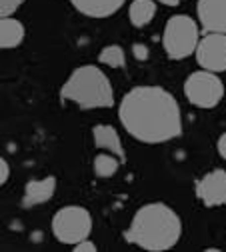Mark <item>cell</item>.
<instances>
[{"label": "cell", "mask_w": 226, "mask_h": 252, "mask_svg": "<svg viewBox=\"0 0 226 252\" xmlns=\"http://www.w3.org/2000/svg\"><path fill=\"white\" fill-rule=\"evenodd\" d=\"M124 130L144 144H164L182 134L178 100L162 86H134L118 106Z\"/></svg>", "instance_id": "1"}, {"label": "cell", "mask_w": 226, "mask_h": 252, "mask_svg": "<svg viewBox=\"0 0 226 252\" xmlns=\"http://www.w3.org/2000/svg\"><path fill=\"white\" fill-rule=\"evenodd\" d=\"M182 236L180 216L164 202H148L140 206L126 228V242L136 244L144 250L160 252L178 244Z\"/></svg>", "instance_id": "2"}, {"label": "cell", "mask_w": 226, "mask_h": 252, "mask_svg": "<svg viewBox=\"0 0 226 252\" xmlns=\"http://www.w3.org/2000/svg\"><path fill=\"white\" fill-rule=\"evenodd\" d=\"M62 102H72L82 110L114 106V90L108 76L96 64H82L72 70L60 88Z\"/></svg>", "instance_id": "3"}, {"label": "cell", "mask_w": 226, "mask_h": 252, "mask_svg": "<svg viewBox=\"0 0 226 252\" xmlns=\"http://www.w3.org/2000/svg\"><path fill=\"white\" fill-rule=\"evenodd\" d=\"M200 42L198 22L188 14H174L168 18L162 34V46L172 60H184L196 52Z\"/></svg>", "instance_id": "4"}, {"label": "cell", "mask_w": 226, "mask_h": 252, "mask_svg": "<svg viewBox=\"0 0 226 252\" xmlns=\"http://www.w3.org/2000/svg\"><path fill=\"white\" fill-rule=\"evenodd\" d=\"M92 232V216L84 206H64L52 216V234L58 242L74 246Z\"/></svg>", "instance_id": "5"}, {"label": "cell", "mask_w": 226, "mask_h": 252, "mask_svg": "<svg viewBox=\"0 0 226 252\" xmlns=\"http://www.w3.org/2000/svg\"><path fill=\"white\" fill-rule=\"evenodd\" d=\"M184 96L198 108H214L224 96V84L210 70H196L184 80Z\"/></svg>", "instance_id": "6"}, {"label": "cell", "mask_w": 226, "mask_h": 252, "mask_svg": "<svg viewBox=\"0 0 226 252\" xmlns=\"http://www.w3.org/2000/svg\"><path fill=\"white\" fill-rule=\"evenodd\" d=\"M194 54L200 68L216 74L224 72L226 70V34L206 32L204 36H200V42Z\"/></svg>", "instance_id": "7"}, {"label": "cell", "mask_w": 226, "mask_h": 252, "mask_svg": "<svg viewBox=\"0 0 226 252\" xmlns=\"http://www.w3.org/2000/svg\"><path fill=\"white\" fill-rule=\"evenodd\" d=\"M194 192H196V198L206 208H216L226 204V170L214 168L206 172L202 178L196 180Z\"/></svg>", "instance_id": "8"}, {"label": "cell", "mask_w": 226, "mask_h": 252, "mask_svg": "<svg viewBox=\"0 0 226 252\" xmlns=\"http://www.w3.org/2000/svg\"><path fill=\"white\" fill-rule=\"evenodd\" d=\"M196 14L204 32L226 34V0H198Z\"/></svg>", "instance_id": "9"}, {"label": "cell", "mask_w": 226, "mask_h": 252, "mask_svg": "<svg viewBox=\"0 0 226 252\" xmlns=\"http://www.w3.org/2000/svg\"><path fill=\"white\" fill-rule=\"evenodd\" d=\"M56 192V178L46 176L40 180H30L24 186V194H22V206L32 208V206H40L48 200H52Z\"/></svg>", "instance_id": "10"}, {"label": "cell", "mask_w": 226, "mask_h": 252, "mask_svg": "<svg viewBox=\"0 0 226 252\" xmlns=\"http://www.w3.org/2000/svg\"><path fill=\"white\" fill-rule=\"evenodd\" d=\"M92 140H94V146L100 148L104 152H110L122 162H126V152H124V144L120 140V134L114 126L110 124H96L92 128Z\"/></svg>", "instance_id": "11"}, {"label": "cell", "mask_w": 226, "mask_h": 252, "mask_svg": "<svg viewBox=\"0 0 226 252\" xmlns=\"http://www.w3.org/2000/svg\"><path fill=\"white\" fill-rule=\"evenodd\" d=\"M126 0H70V4L88 18H108L122 8Z\"/></svg>", "instance_id": "12"}, {"label": "cell", "mask_w": 226, "mask_h": 252, "mask_svg": "<svg viewBox=\"0 0 226 252\" xmlns=\"http://www.w3.org/2000/svg\"><path fill=\"white\" fill-rule=\"evenodd\" d=\"M24 36H26V30L20 20H16L14 16H6L0 20V46L4 50L20 46Z\"/></svg>", "instance_id": "13"}, {"label": "cell", "mask_w": 226, "mask_h": 252, "mask_svg": "<svg viewBox=\"0 0 226 252\" xmlns=\"http://www.w3.org/2000/svg\"><path fill=\"white\" fill-rule=\"evenodd\" d=\"M156 4L158 2H154V0H132L130 8H128L130 24L136 26V28L148 26L156 16Z\"/></svg>", "instance_id": "14"}, {"label": "cell", "mask_w": 226, "mask_h": 252, "mask_svg": "<svg viewBox=\"0 0 226 252\" xmlns=\"http://www.w3.org/2000/svg\"><path fill=\"white\" fill-rule=\"evenodd\" d=\"M120 164H124L118 156L110 154V152H100V154H96L94 156V160H92V170H94V176L96 178H112Z\"/></svg>", "instance_id": "15"}, {"label": "cell", "mask_w": 226, "mask_h": 252, "mask_svg": "<svg viewBox=\"0 0 226 252\" xmlns=\"http://www.w3.org/2000/svg\"><path fill=\"white\" fill-rule=\"evenodd\" d=\"M98 62L108 68H124L126 66V52L120 44H108L100 50Z\"/></svg>", "instance_id": "16"}, {"label": "cell", "mask_w": 226, "mask_h": 252, "mask_svg": "<svg viewBox=\"0 0 226 252\" xmlns=\"http://www.w3.org/2000/svg\"><path fill=\"white\" fill-rule=\"evenodd\" d=\"M26 2V0H0V16H14V12Z\"/></svg>", "instance_id": "17"}, {"label": "cell", "mask_w": 226, "mask_h": 252, "mask_svg": "<svg viewBox=\"0 0 226 252\" xmlns=\"http://www.w3.org/2000/svg\"><path fill=\"white\" fill-rule=\"evenodd\" d=\"M132 56H134L138 62H144V60H148L150 50H148V46H146V44L136 42V44H132Z\"/></svg>", "instance_id": "18"}, {"label": "cell", "mask_w": 226, "mask_h": 252, "mask_svg": "<svg viewBox=\"0 0 226 252\" xmlns=\"http://www.w3.org/2000/svg\"><path fill=\"white\" fill-rule=\"evenodd\" d=\"M10 180V164L6 158H0V184H6Z\"/></svg>", "instance_id": "19"}, {"label": "cell", "mask_w": 226, "mask_h": 252, "mask_svg": "<svg viewBox=\"0 0 226 252\" xmlns=\"http://www.w3.org/2000/svg\"><path fill=\"white\" fill-rule=\"evenodd\" d=\"M72 248H74V252H96V244L90 242L88 238L82 240V242H78V244H74Z\"/></svg>", "instance_id": "20"}, {"label": "cell", "mask_w": 226, "mask_h": 252, "mask_svg": "<svg viewBox=\"0 0 226 252\" xmlns=\"http://www.w3.org/2000/svg\"><path fill=\"white\" fill-rule=\"evenodd\" d=\"M216 150H218V154H220V158L226 160V132L220 134V138H218V142H216Z\"/></svg>", "instance_id": "21"}, {"label": "cell", "mask_w": 226, "mask_h": 252, "mask_svg": "<svg viewBox=\"0 0 226 252\" xmlns=\"http://www.w3.org/2000/svg\"><path fill=\"white\" fill-rule=\"evenodd\" d=\"M154 2H162V4H166V6H176L180 0H154Z\"/></svg>", "instance_id": "22"}]
</instances>
